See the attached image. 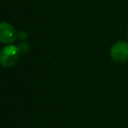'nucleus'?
Returning a JSON list of instances; mask_svg holds the SVG:
<instances>
[{
    "mask_svg": "<svg viewBox=\"0 0 128 128\" xmlns=\"http://www.w3.org/2000/svg\"><path fill=\"white\" fill-rule=\"evenodd\" d=\"M20 51L16 45H7L0 52V63L3 67L10 68L15 66L20 59Z\"/></svg>",
    "mask_w": 128,
    "mask_h": 128,
    "instance_id": "f257e3e1",
    "label": "nucleus"
},
{
    "mask_svg": "<svg viewBox=\"0 0 128 128\" xmlns=\"http://www.w3.org/2000/svg\"><path fill=\"white\" fill-rule=\"evenodd\" d=\"M110 57L117 63H125L128 61V42L120 40L115 42L109 51Z\"/></svg>",
    "mask_w": 128,
    "mask_h": 128,
    "instance_id": "f03ea898",
    "label": "nucleus"
},
{
    "mask_svg": "<svg viewBox=\"0 0 128 128\" xmlns=\"http://www.w3.org/2000/svg\"><path fill=\"white\" fill-rule=\"evenodd\" d=\"M18 37L16 29L8 22H1L0 24V42L3 44H11Z\"/></svg>",
    "mask_w": 128,
    "mask_h": 128,
    "instance_id": "7ed1b4c3",
    "label": "nucleus"
},
{
    "mask_svg": "<svg viewBox=\"0 0 128 128\" xmlns=\"http://www.w3.org/2000/svg\"><path fill=\"white\" fill-rule=\"evenodd\" d=\"M17 46H18V49H19V51H20L21 54H26V53H28L30 51V45L27 42H25V41L21 42Z\"/></svg>",
    "mask_w": 128,
    "mask_h": 128,
    "instance_id": "20e7f679",
    "label": "nucleus"
},
{
    "mask_svg": "<svg viewBox=\"0 0 128 128\" xmlns=\"http://www.w3.org/2000/svg\"><path fill=\"white\" fill-rule=\"evenodd\" d=\"M27 32L26 31H19L18 32V38L20 39V40H22V41H24V40H26V38H27Z\"/></svg>",
    "mask_w": 128,
    "mask_h": 128,
    "instance_id": "39448f33",
    "label": "nucleus"
},
{
    "mask_svg": "<svg viewBox=\"0 0 128 128\" xmlns=\"http://www.w3.org/2000/svg\"><path fill=\"white\" fill-rule=\"evenodd\" d=\"M126 36H127V38H128V29H127V32H126Z\"/></svg>",
    "mask_w": 128,
    "mask_h": 128,
    "instance_id": "423d86ee",
    "label": "nucleus"
}]
</instances>
